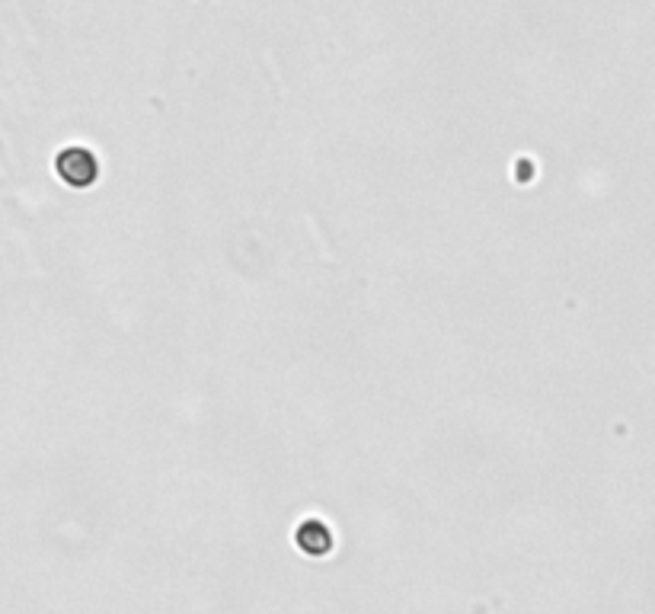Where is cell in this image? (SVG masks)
Segmentation results:
<instances>
[{
    "label": "cell",
    "instance_id": "cell-1",
    "mask_svg": "<svg viewBox=\"0 0 655 614\" xmlns=\"http://www.w3.org/2000/svg\"><path fill=\"white\" fill-rule=\"evenodd\" d=\"M55 173L64 186L71 189H90L96 180H100V160L90 148H80V144H71V148H61L55 157Z\"/></svg>",
    "mask_w": 655,
    "mask_h": 614
},
{
    "label": "cell",
    "instance_id": "cell-2",
    "mask_svg": "<svg viewBox=\"0 0 655 614\" xmlns=\"http://www.w3.org/2000/svg\"><path fill=\"white\" fill-rule=\"evenodd\" d=\"M291 538H294V547H298L307 560H326L336 551V531L330 528V522L317 519V515L298 522Z\"/></svg>",
    "mask_w": 655,
    "mask_h": 614
}]
</instances>
